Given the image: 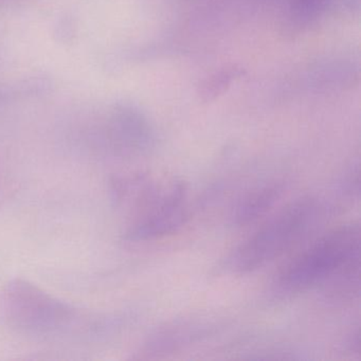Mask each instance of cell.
Returning a JSON list of instances; mask_svg holds the SVG:
<instances>
[{
    "instance_id": "cell-12",
    "label": "cell",
    "mask_w": 361,
    "mask_h": 361,
    "mask_svg": "<svg viewBox=\"0 0 361 361\" xmlns=\"http://www.w3.org/2000/svg\"><path fill=\"white\" fill-rule=\"evenodd\" d=\"M56 37L62 43L68 44L75 37V24L73 18L67 16L59 20L56 27Z\"/></svg>"
},
{
    "instance_id": "cell-3",
    "label": "cell",
    "mask_w": 361,
    "mask_h": 361,
    "mask_svg": "<svg viewBox=\"0 0 361 361\" xmlns=\"http://www.w3.org/2000/svg\"><path fill=\"white\" fill-rule=\"evenodd\" d=\"M356 221L329 230L287 262L274 283L276 293L293 295L323 286L346 264L360 257Z\"/></svg>"
},
{
    "instance_id": "cell-8",
    "label": "cell",
    "mask_w": 361,
    "mask_h": 361,
    "mask_svg": "<svg viewBox=\"0 0 361 361\" xmlns=\"http://www.w3.org/2000/svg\"><path fill=\"white\" fill-rule=\"evenodd\" d=\"M321 289L325 300L331 303L354 301L360 293V257L346 264Z\"/></svg>"
},
{
    "instance_id": "cell-5",
    "label": "cell",
    "mask_w": 361,
    "mask_h": 361,
    "mask_svg": "<svg viewBox=\"0 0 361 361\" xmlns=\"http://www.w3.org/2000/svg\"><path fill=\"white\" fill-rule=\"evenodd\" d=\"M107 151L120 158H138L155 149L157 135L147 116L134 104L117 103L104 128Z\"/></svg>"
},
{
    "instance_id": "cell-11",
    "label": "cell",
    "mask_w": 361,
    "mask_h": 361,
    "mask_svg": "<svg viewBox=\"0 0 361 361\" xmlns=\"http://www.w3.org/2000/svg\"><path fill=\"white\" fill-rule=\"evenodd\" d=\"M244 75L240 67L231 66L221 69L219 73L211 75L200 87V99L204 102H210L226 92L232 83Z\"/></svg>"
},
{
    "instance_id": "cell-1",
    "label": "cell",
    "mask_w": 361,
    "mask_h": 361,
    "mask_svg": "<svg viewBox=\"0 0 361 361\" xmlns=\"http://www.w3.org/2000/svg\"><path fill=\"white\" fill-rule=\"evenodd\" d=\"M0 317L13 331L39 339L94 337L109 321L86 314L23 279H14L0 293Z\"/></svg>"
},
{
    "instance_id": "cell-4",
    "label": "cell",
    "mask_w": 361,
    "mask_h": 361,
    "mask_svg": "<svg viewBox=\"0 0 361 361\" xmlns=\"http://www.w3.org/2000/svg\"><path fill=\"white\" fill-rule=\"evenodd\" d=\"M185 183L171 179L161 195L140 213L128 219L123 240L143 243L159 240L180 229L189 219Z\"/></svg>"
},
{
    "instance_id": "cell-10",
    "label": "cell",
    "mask_w": 361,
    "mask_h": 361,
    "mask_svg": "<svg viewBox=\"0 0 361 361\" xmlns=\"http://www.w3.org/2000/svg\"><path fill=\"white\" fill-rule=\"evenodd\" d=\"M331 0H291L288 23L293 30H301L314 23L327 9Z\"/></svg>"
},
{
    "instance_id": "cell-7",
    "label": "cell",
    "mask_w": 361,
    "mask_h": 361,
    "mask_svg": "<svg viewBox=\"0 0 361 361\" xmlns=\"http://www.w3.org/2000/svg\"><path fill=\"white\" fill-rule=\"evenodd\" d=\"M284 183L274 181L245 194L232 209L230 221L234 227H245L265 216L282 198Z\"/></svg>"
},
{
    "instance_id": "cell-2",
    "label": "cell",
    "mask_w": 361,
    "mask_h": 361,
    "mask_svg": "<svg viewBox=\"0 0 361 361\" xmlns=\"http://www.w3.org/2000/svg\"><path fill=\"white\" fill-rule=\"evenodd\" d=\"M320 210V204L312 196L293 200L236 246L221 268L234 276L262 269L307 235L316 225Z\"/></svg>"
},
{
    "instance_id": "cell-9",
    "label": "cell",
    "mask_w": 361,
    "mask_h": 361,
    "mask_svg": "<svg viewBox=\"0 0 361 361\" xmlns=\"http://www.w3.org/2000/svg\"><path fill=\"white\" fill-rule=\"evenodd\" d=\"M51 80L46 77H30L11 83L0 84V105L18 99L44 96L51 90Z\"/></svg>"
},
{
    "instance_id": "cell-6",
    "label": "cell",
    "mask_w": 361,
    "mask_h": 361,
    "mask_svg": "<svg viewBox=\"0 0 361 361\" xmlns=\"http://www.w3.org/2000/svg\"><path fill=\"white\" fill-rule=\"evenodd\" d=\"M221 329L216 317L192 314L173 319L156 327L145 338L138 350V358H160L213 337Z\"/></svg>"
}]
</instances>
